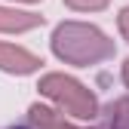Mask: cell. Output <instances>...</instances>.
Instances as JSON below:
<instances>
[{
	"label": "cell",
	"mask_w": 129,
	"mask_h": 129,
	"mask_svg": "<svg viewBox=\"0 0 129 129\" xmlns=\"http://www.w3.org/2000/svg\"><path fill=\"white\" fill-rule=\"evenodd\" d=\"M117 31H120V37L129 43V6H123L120 15H117Z\"/></svg>",
	"instance_id": "obj_7"
},
{
	"label": "cell",
	"mask_w": 129,
	"mask_h": 129,
	"mask_svg": "<svg viewBox=\"0 0 129 129\" xmlns=\"http://www.w3.org/2000/svg\"><path fill=\"white\" fill-rule=\"evenodd\" d=\"M12 3H28L31 6V3H40V0H12Z\"/></svg>",
	"instance_id": "obj_9"
},
{
	"label": "cell",
	"mask_w": 129,
	"mask_h": 129,
	"mask_svg": "<svg viewBox=\"0 0 129 129\" xmlns=\"http://www.w3.org/2000/svg\"><path fill=\"white\" fill-rule=\"evenodd\" d=\"M49 49L61 64H71V68H92V64H102L108 58H114L117 43L111 40L99 25L92 22H58L52 28L49 37Z\"/></svg>",
	"instance_id": "obj_1"
},
{
	"label": "cell",
	"mask_w": 129,
	"mask_h": 129,
	"mask_svg": "<svg viewBox=\"0 0 129 129\" xmlns=\"http://www.w3.org/2000/svg\"><path fill=\"white\" fill-rule=\"evenodd\" d=\"M12 129H25V126H12Z\"/></svg>",
	"instance_id": "obj_10"
},
{
	"label": "cell",
	"mask_w": 129,
	"mask_h": 129,
	"mask_svg": "<svg viewBox=\"0 0 129 129\" xmlns=\"http://www.w3.org/2000/svg\"><path fill=\"white\" fill-rule=\"evenodd\" d=\"M120 80H123V86L129 89V58H126V61L120 64Z\"/></svg>",
	"instance_id": "obj_8"
},
{
	"label": "cell",
	"mask_w": 129,
	"mask_h": 129,
	"mask_svg": "<svg viewBox=\"0 0 129 129\" xmlns=\"http://www.w3.org/2000/svg\"><path fill=\"white\" fill-rule=\"evenodd\" d=\"M28 117H31V123H34L37 129H80V126H74L68 117H64L61 111H55L49 105H40V102H34L28 108Z\"/></svg>",
	"instance_id": "obj_5"
},
{
	"label": "cell",
	"mask_w": 129,
	"mask_h": 129,
	"mask_svg": "<svg viewBox=\"0 0 129 129\" xmlns=\"http://www.w3.org/2000/svg\"><path fill=\"white\" fill-rule=\"evenodd\" d=\"M111 3H114V0H64V6L74 9V12H102Z\"/></svg>",
	"instance_id": "obj_6"
},
{
	"label": "cell",
	"mask_w": 129,
	"mask_h": 129,
	"mask_svg": "<svg viewBox=\"0 0 129 129\" xmlns=\"http://www.w3.org/2000/svg\"><path fill=\"white\" fill-rule=\"evenodd\" d=\"M46 19L40 12L19 9V6H0V34H28L34 28H43Z\"/></svg>",
	"instance_id": "obj_4"
},
{
	"label": "cell",
	"mask_w": 129,
	"mask_h": 129,
	"mask_svg": "<svg viewBox=\"0 0 129 129\" xmlns=\"http://www.w3.org/2000/svg\"><path fill=\"white\" fill-rule=\"evenodd\" d=\"M37 92L43 99H49L55 105V111H61L64 117L74 120H95L102 114L99 111V95H95L86 83H80L77 77L61 74V71H49L40 77Z\"/></svg>",
	"instance_id": "obj_2"
},
{
	"label": "cell",
	"mask_w": 129,
	"mask_h": 129,
	"mask_svg": "<svg viewBox=\"0 0 129 129\" xmlns=\"http://www.w3.org/2000/svg\"><path fill=\"white\" fill-rule=\"evenodd\" d=\"M43 68V58L37 52L25 49L19 43H9V40H0V71L12 74V77H28V74H37Z\"/></svg>",
	"instance_id": "obj_3"
}]
</instances>
